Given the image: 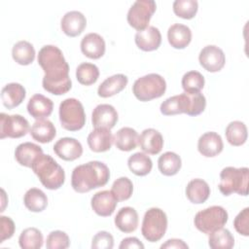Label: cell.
I'll list each match as a JSON object with an SVG mask.
<instances>
[{"instance_id":"cell-1","label":"cell","mask_w":249,"mask_h":249,"mask_svg":"<svg viewBox=\"0 0 249 249\" xmlns=\"http://www.w3.org/2000/svg\"><path fill=\"white\" fill-rule=\"evenodd\" d=\"M38 64L45 75L42 85L45 90L61 95L70 90L72 82L69 77V65L59 48L53 45L44 46L38 53Z\"/></svg>"},{"instance_id":"cell-2","label":"cell","mask_w":249,"mask_h":249,"mask_svg":"<svg viewBox=\"0 0 249 249\" xmlns=\"http://www.w3.org/2000/svg\"><path fill=\"white\" fill-rule=\"evenodd\" d=\"M110 178L108 166L98 160H91L76 166L71 175V186L77 193H88L103 187Z\"/></svg>"},{"instance_id":"cell-3","label":"cell","mask_w":249,"mask_h":249,"mask_svg":"<svg viewBox=\"0 0 249 249\" xmlns=\"http://www.w3.org/2000/svg\"><path fill=\"white\" fill-rule=\"evenodd\" d=\"M31 168L42 185L49 190H57L64 184L65 172L50 155L39 156Z\"/></svg>"},{"instance_id":"cell-4","label":"cell","mask_w":249,"mask_h":249,"mask_svg":"<svg viewBox=\"0 0 249 249\" xmlns=\"http://www.w3.org/2000/svg\"><path fill=\"white\" fill-rule=\"evenodd\" d=\"M249 169L247 167L227 166L220 173L219 190L224 196L236 193L240 196L248 194Z\"/></svg>"},{"instance_id":"cell-5","label":"cell","mask_w":249,"mask_h":249,"mask_svg":"<svg viewBox=\"0 0 249 249\" xmlns=\"http://www.w3.org/2000/svg\"><path fill=\"white\" fill-rule=\"evenodd\" d=\"M165 89V80L162 76L156 73L147 74L138 78L132 86V92L134 96L143 102L162 96Z\"/></svg>"},{"instance_id":"cell-6","label":"cell","mask_w":249,"mask_h":249,"mask_svg":"<svg viewBox=\"0 0 249 249\" xmlns=\"http://www.w3.org/2000/svg\"><path fill=\"white\" fill-rule=\"evenodd\" d=\"M167 229V216L158 207L148 209L143 217L141 233L150 242H157L163 237Z\"/></svg>"},{"instance_id":"cell-7","label":"cell","mask_w":249,"mask_h":249,"mask_svg":"<svg viewBox=\"0 0 249 249\" xmlns=\"http://www.w3.org/2000/svg\"><path fill=\"white\" fill-rule=\"evenodd\" d=\"M58 114L61 126L66 130H80L86 124L84 106L76 98L64 99L59 105Z\"/></svg>"},{"instance_id":"cell-8","label":"cell","mask_w":249,"mask_h":249,"mask_svg":"<svg viewBox=\"0 0 249 249\" xmlns=\"http://www.w3.org/2000/svg\"><path fill=\"white\" fill-rule=\"evenodd\" d=\"M228 212L224 207L213 205L198 211L195 216L194 223L199 231L210 234L223 228L228 222Z\"/></svg>"},{"instance_id":"cell-9","label":"cell","mask_w":249,"mask_h":249,"mask_svg":"<svg viewBox=\"0 0 249 249\" xmlns=\"http://www.w3.org/2000/svg\"><path fill=\"white\" fill-rule=\"evenodd\" d=\"M157 5L154 0H137L129 8L126 16L128 24L137 31L149 25V21L156 12Z\"/></svg>"},{"instance_id":"cell-10","label":"cell","mask_w":249,"mask_h":249,"mask_svg":"<svg viewBox=\"0 0 249 249\" xmlns=\"http://www.w3.org/2000/svg\"><path fill=\"white\" fill-rule=\"evenodd\" d=\"M29 130L28 121L18 114L7 115L0 114V138H20Z\"/></svg>"},{"instance_id":"cell-11","label":"cell","mask_w":249,"mask_h":249,"mask_svg":"<svg viewBox=\"0 0 249 249\" xmlns=\"http://www.w3.org/2000/svg\"><path fill=\"white\" fill-rule=\"evenodd\" d=\"M198 60L206 71L214 73L220 71L225 66L226 56L222 49L215 45H208L200 51Z\"/></svg>"},{"instance_id":"cell-12","label":"cell","mask_w":249,"mask_h":249,"mask_svg":"<svg viewBox=\"0 0 249 249\" xmlns=\"http://www.w3.org/2000/svg\"><path fill=\"white\" fill-rule=\"evenodd\" d=\"M54 154L63 160L72 161L79 159L83 154V146L75 138L63 137L53 145Z\"/></svg>"},{"instance_id":"cell-13","label":"cell","mask_w":249,"mask_h":249,"mask_svg":"<svg viewBox=\"0 0 249 249\" xmlns=\"http://www.w3.org/2000/svg\"><path fill=\"white\" fill-rule=\"evenodd\" d=\"M118 200L112 191H100L94 194L90 200L92 210L101 217L111 216L117 206Z\"/></svg>"},{"instance_id":"cell-14","label":"cell","mask_w":249,"mask_h":249,"mask_svg":"<svg viewBox=\"0 0 249 249\" xmlns=\"http://www.w3.org/2000/svg\"><path fill=\"white\" fill-rule=\"evenodd\" d=\"M118 113L110 104L97 105L91 114V123L94 127L113 128L118 122Z\"/></svg>"},{"instance_id":"cell-15","label":"cell","mask_w":249,"mask_h":249,"mask_svg":"<svg viewBox=\"0 0 249 249\" xmlns=\"http://www.w3.org/2000/svg\"><path fill=\"white\" fill-rule=\"evenodd\" d=\"M136 46L144 52H152L160 46L161 34L159 28L155 26H148L143 30L136 32L134 36Z\"/></svg>"},{"instance_id":"cell-16","label":"cell","mask_w":249,"mask_h":249,"mask_svg":"<svg viewBox=\"0 0 249 249\" xmlns=\"http://www.w3.org/2000/svg\"><path fill=\"white\" fill-rule=\"evenodd\" d=\"M224 148L222 137L214 131H208L203 133L197 141L198 152L206 157L213 158L218 156Z\"/></svg>"},{"instance_id":"cell-17","label":"cell","mask_w":249,"mask_h":249,"mask_svg":"<svg viewBox=\"0 0 249 249\" xmlns=\"http://www.w3.org/2000/svg\"><path fill=\"white\" fill-rule=\"evenodd\" d=\"M86 17L79 11L67 12L60 21L61 30L69 37H76L80 35L86 28Z\"/></svg>"},{"instance_id":"cell-18","label":"cell","mask_w":249,"mask_h":249,"mask_svg":"<svg viewBox=\"0 0 249 249\" xmlns=\"http://www.w3.org/2000/svg\"><path fill=\"white\" fill-rule=\"evenodd\" d=\"M88 145L92 152L102 153L110 150L114 138L109 128L95 127L87 138Z\"/></svg>"},{"instance_id":"cell-19","label":"cell","mask_w":249,"mask_h":249,"mask_svg":"<svg viewBox=\"0 0 249 249\" xmlns=\"http://www.w3.org/2000/svg\"><path fill=\"white\" fill-rule=\"evenodd\" d=\"M81 51L89 58L98 59L105 53V41L97 33H89L81 41Z\"/></svg>"},{"instance_id":"cell-20","label":"cell","mask_w":249,"mask_h":249,"mask_svg":"<svg viewBox=\"0 0 249 249\" xmlns=\"http://www.w3.org/2000/svg\"><path fill=\"white\" fill-rule=\"evenodd\" d=\"M138 145L146 154L157 155L163 147V138L160 131L155 128H146L139 136Z\"/></svg>"},{"instance_id":"cell-21","label":"cell","mask_w":249,"mask_h":249,"mask_svg":"<svg viewBox=\"0 0 249 249\" xmlns=\"http://www.w3.org/2000/svg\"><path fill=\"white\" fill-rule=\"evenodd\" d=\"M53 103L47 96L37 93L34 94L27 103L28 114L36 120H43L53 113Z\"/></svg>"},{"instance_id":"cell-22","label":"cell","mask_w":249,"mask_h":249,"mask_svg":"<svg viewBox=\"0 0 249 249\" xmlns=\"http://www.w3.org/2000/svg\"><path fill=\"white\" fill-rule=\"evenodd\" d=\"M26 91L23 86L18 83H10L3 87L1 90V99L3 105L12 109L18 106L25 98Z\"/></svg>"},{"instance_id":"cell-23","label":"cell","mask_w":249,"mask_h":249,"mask_svg":"<svg viewBox=\"0 0 249 249\" xmlns=\"http://www.w3.org/2000/svg\"><path fill=\"white\" fill-rule=\"evenodd\" d=\"M43 154L42 148L31 142H23L15 150V159L22 166L31 167L34 160Z\"/></svg>"},{"instance_id":"cell-24","label":"cell","mask_w":249,"mask_h":249,"mask_svg":"<svg viewBox=\"0 0 249 249\" xmlns=\"http://www.w3.org/2000/svg\"><path fill=\"white\" fill-rule=\"evenodd\" d=\"M114 222L116 227L121 231L124 233L132 232L137 229V226H138L137 211L130 206L122 207L118 211Z\"/></svg>"},{"instance_id":"cell-25","label":"cell","mask_w":249,"mask_h":249,"mask_svg":"<svg viewBox=\"0 0 249 249\" xmlns=\"http://www.w3.org/2000/svg\"><path fill=\"white\" fill-rule=\"evenodd\" d=\"M167 39L174 49H185L192 40V31L189 26L174 23L167 30Z\"/></svg>"},{"instance_id":"cell-26","label":"cell","mask_w":249,"mask_h":249,"mask_svg":"<svg viewBox=\"0 0 249 249\" xmlns=\"http://www.w3.org/2000/svg\"><path fill=\"white\" fill-rule=\"evenodd\" d=\"M128 79L124 74H115L105 79L98 87L97 94L100 97L107 98L122 91L127 85Z\"/></svg>"},{"instance_id":"cell-27","label":"cell","mask_w":249,"mask_h":249,"mask_svg":"<svg viewBox=\"0 0 249 249\" xmlns=\"http://www.w3.org/2000/svg\"><path fill=\"white\" fill-rule=\"evenodd\" d=\"M187 198L195 204L205 202L210 196V187L202 179L196 178L191 180L186 187Z\"/></svg>"},{"instance_id":"cell-28","label":"cell","mask_w":249,"mask_h":249,"mask_svg":"<svg viewBox=\"0 0 249 249\" xmlns=\"http://www.w3.org/2000/svg\"><path fill=\"white\" fill-rule=\"evenodd\" d=\"M160 112L164 116H172L177 114H187L189 109V99L187 92L168 97L160 104Z\"/></svg>"},{"instance_id":"cell-29","label":"cell","mask_w":249,"mask_h":249,"mask_svg":"<svg viewBox=\"0 0 249 249\" xmlns=\"http://www.w3.org/2000/svg\"><path fill=\"white\" fill-rule=\"evenodd\" d=\"M113 138H114L115 146L119 150L124 151V152H128L135 149L139 141V135L137 131L128 126L120 128L115 133Z\"/></svg>"},{"instance_id":"cell-30","label":"cell","mask_w":249,"mask_h":249,"mask_svg":"<svg viewBox=\"0 0 249 249\" xmlns=\"http://www.w3.org/2000/svg\"><path fill=\"white\" fill-rule=\"evenodd\" d=\"M31 137L40 143H49L56 135L53 124L46 119L37 120L30 128Z\"/></svg>"},{"instance_id":"cell-31","label":"cell","mask_w":249,"mask_h":249,"mask_svg":"<svg viewBox=\"0 0 249 249\" xmlns=\"http://www.w3.org/2000/svg\"><path fill=\"white\" fill-rule=\"evenodd\" d=\"M23 203L31 212H42L48 205V197L42 190L31 188L26 191L23 196Z\"/></svg>"},{"instance_id":"cell-32","label":"cell","mask_w":249,"mask_h":249,"mask_svg":"<svg viewBox=\"0 0 249 249\" xmlns=\"http://www.w3.org/2000/svg\"><path fill=\"white\" fill-rule=\"evenodd\" d=\"M13 59L20 65H28L34 61L35 50L31 43L27 41H18L12 49Z\"/></svg>"},{"instance_id":"cell-33","label":"cell","mask_w":249,"mask_h":249,"mask_svg":"<svg viewBox=\"0 0 249 249\" xmlns=\"http://www.w3.org/2000/svg\"><path fill=\"white\" fill-rule=\"evenodd\" d=\"M181 165V158L174 152H165L158 160L159 170L165 176H173L177 174Z\"/></svg>"},{"instance_id":"cell-34","label":"cell","mask_w":249,"mask_h":249,"mask_svg":"<svg viewBox=\"0 0 249 249\" xmlns=\"http://www.w3.org/2000/svg\"><path fill=\"white\" fill-rule=\"evenodd\" d=\"M226 138L232 146H241L247 140V127L243 122L233 121L231 122L226 127Z\"/></svg>"},{"instance_id":"cell-35","label":"cell","mask_w":249,"mask_h":249,"mask_svg":"<svg viewBox=\"0 0 249 249\" xmlns=\"http://www.w3.org/2000/svg\"><path fill=\"white\" fill-rule=\"evenodd\" d=\"M127 165L133 174L137 176H145L151 172L153 162L149 156L138 152L128 158Z\"/></svg>"},{"instance_id":"cell-36","label":"cell","mask_w":249,"mask_h":249,"mask_svg":"<svg viewBox=\"0 0 249 249\" xmlns=\"http://www.w3.org/2000/svg\"><path fill=\"white\" fill-rule=\"evenodd\" d=\"M208 235V245L212 249H231L234 245V237L227 229L221 228Z\"/></svg>"},{"instance_id":"cell-37","label":"cell","mask_w":249,"mask_h":249,"mask_svg":"<svg viewBox=\"0 0 249 249\" xmlns=\"http://www.w3.org/2000/svg\"><path fill=\"white\" fill-rule=\"evenodd\" d=\"M43 242L42 232L33 227L23 230L18 237V244L22 249H39Z\"/></svg>"},{"instance_id":"cell-38","label":"cell","mask_w":249,"mask_h":249,"mask_svg":"<svg viewBox=\"0 0 249 249\" xmlns=\"http://www.w3.org/2000/svg\"><path fill=\"white\" fill-rule=\"evenodd\" d=\"M99 77L98 67L89 62H83L76 68V78L78 82L84 86L94 84Z\"/></svg>"},{"instance_id":"cell-39","label":"cell","mask_w":249,"mask_h":249,"mask_svg":"<svg viewBox=\"0 0 249 249\" xmlns=\"http://www.w3.org/2000/svg\"><path fill=\"white\" fill-rule=\"evenodd\" d=\"M204 77L198 71H189L184 74L181 84L185 92L196 93L200 92L204 87Z\"/></svg>"},{"instance_id":"cell-40","label":"cell","mask_w":249,"mask_h":249,"mask_svg":"<svg viewBox=\"0 0 249 249\" xmlns=\"http://www.w3.org/2000/svg\"><path fill=\"white\" fill-rule=\"evenodd\" d=\"M198 3L196 0H175L173 2L174 14L182 18L191 19L197 12Z\"/></svg>"},{"instance_id":"cell-41","label":"cell","mask_w":249,"mask_h":249,"mask_svg":"<svg viewBox=\"0 0 249 249\" xmlns=\"http://www.w3.org/2000/svg\"><path fill=\"white\" fill-rule=\"evenodd\" d=\"M111 191L118 201H124L131 196L133 184L127 177H120L114 181Z\"/></svg>"},{"instance_id":"cell-42","label":"cell","mask_w":249,"mask_h":249,"mask_svg":"<svg viewBox=\"0 0 249 249\" xmlns=\"http://www.w3.org/2000/svg\"><path fill=\"white\" fill-rule=\"evenodd\" d=\"M69 245V236L62 231H53L47 236L46 247L48 249H65L68 248Z\"/></svg>"},{"instance_id":"cell-43","label":"cell","mask_w":249,"mask_h":249,"mask_svg":"<svg viewBox=\"0 0 249 249\" xmlns=\"http://www.w3.org/2000/svg\"><path fill=\"white\" fill-rule=\"evenodd\" d=\"M189 99V109L187 115L189 116H197L201 114L206 106V99L205 96L200 92L196 93H188Z\"/></svg>"},{"instance_id":"cell-44","label":"cell","mask_w":249,"mask_h":249,"mask_svg":"<svg viewBox=\"0 0 249 249\" xmlns=\"http://www.w3.org/2000/svg\"><path fill=\"white\" fill-rule=\"evenodd\" d=\"M114 246L113 235L105 231H98L93 237L91 242L92 249H112Z\"/></svg>"},{"instance_id":"cell-45","label":"cell","mask_w":249,"mask_h":249,"mask_svg":"<svg viewBox=\"0 0 249 249\" xmlns=\"http://www.w3.org/2000/svg\"><path fill=\"white\" fill-rule=\"evenodd\" d=\"M233 226L235 231L244 236L249 235V208L245 207L241 210L233 221Z\"/></svg>"},{"instance_id":"cell-46","label":"cell","mask_w":249,"mask_h":249,"mask_svg":"<svg viewBox=\"0 0 249 249\" xmlns=\"http://www.w3.org/2000/svg\"><path fill=\"white\" fill-rule=\"evenodd\" d=\"M15 232V223L10 217L1 216L0 217V243L4 242L13 236Z\"/></svg>"},{"instance_id":"cell-47","label":"cell","mask_w":249,"mask_h":249,"mask_svg":"<svg viewBox=\"0 0 249 249\" xmlns=\"http://www.w3.org/2000/svg\"><path fill=\"white\" fill-rule=\"evenodd\" d=\"M120 249H131V248H136V249H143L144 244L137 238V237H125L122 240L120 246Z\"/></svg>"},{"instance_id":"cell-48","label":"cell","mask_w":249,"mask_h":249,"mask_svg":"<svg viewBox=\"0 0 249 249\" xmlns=\"http://www.w3.org/2000/svg\"><path fill=\"white\" fill-rule=\"evenodd\" d=\"M160 248L161 249H165V248H168V249H173V248H175V249H187V248H189V246L182 239L171 238V239L166 240L165 243L161 244Z\"/></svg>"}]
</instances>
